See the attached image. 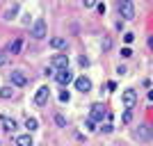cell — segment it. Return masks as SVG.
I'll return each instance as SVG.
<instances>
[{
    "label": "cell",
    "instance_id": "6da1fadb",
    "mask_svg": "<svg viewBox=\"0 0 153 146\" xmlns=\"http://www.w3.org/2000/svg\"><path fill=\"white\" fill-rule=\"evenodd\" d=\"M105 116H108L105 105H103V103H94V105H91V110H89V119H91V121H103Z\"/></svg>",
    "mask_w": 153,
    "mask_h": 146
},
{
    "label": "cell",
    "instance_id": "7a4b0ae2",
    "mask_svg": "<svg viewBox=\"0 0 153 146\" xmlns=\"http://www.w3.org/2000/svg\"><path fill=\"white\" fill-rule=\"evenodd\" d=\"M46 32H48V27H46V21H34V25H32V39H46Z\"/></svg>",
    "mask_w": 153,
    "mask_h": 146
},
{
    "label": "cell",
    "instance_id": "3957f363",
    "mask_svg": "<svg viewBox=\"0 0 153 146\" xmlns=\"http://www.w3.org/2000/svg\"><path fill=\"white\" fill-rule=\"evenodd\" d=\"M119 14L123 21H130L135 16V5L133 2H119Z\"/></svg>",
    "mask_w": 153,
    "mask_h": 146
},
{
    "label": "cell",
    "instance_id": "277c9868",
    "mask_svg": "<svg viewBox=\"0 0 153 146\" xmlns=\"http://www.w3.org/2000/svg\"><path fill=\"white\" fill-rule=\"evenodd\" d=\"M135 103H137V91H135V89H126V91H123V107L133 110Z\"/></svg>",
    "mask_w": 153,
    "mask_h": 146
},
{
    "label": "cell",
    "instance_id": "5b68a950",
    "mask_svg": "<svg viewBox=\"0 0 153 146\" xmlns=\"http://www.w3.org/2000/svg\"><path fill=\"white\" fill-rule=\"evenodd\" d=\"M51 66H53V69H57V71L69 69V57H66V55H55V57L51 59Z\"/></svg>",
    "mask_w": 153,
    "mask_h": 146
},
{
    "label": "cell",
    "instance_id": "8992f818",
    "mask_svg": "<svg viewBox=\"0 0 153 146\" xmlns=\"http://www.w3.org/2000/svg\"><path fill=\"white\" fill-rule=\"evenodd\" d=\"M76 89H78V91H82V94H87V91L91 89V80L87 76H78L76 78Z\"/></svg>",
    "mask_w": 153,
    "mask_h": 146
},
{
    "label": "cell",
    "instance_id": "52a82bcc",
    "mask_svg": "<svg viewBox=\"0 0 153 146\" xmlns=\"http://www.w3.org/2000/svg\"><path fill=\"white\" fill-rule=\"evenodd\" d=\"M48 94H51V91H48V87H39V89H37V94H34V103H37V105H46V101H48Z\"/></svg>",
    "mask_w": 153,
    "mask_h": 146
},
{
    "label": "cell",
    "instance_id": "ba28073f",
    "mask_svg": "<svg viewBox=\"0 0 153 146\" xmlns=\"http://www.w3.org/2000/svg\"><path fill=\"white\" fill-rule=\"evenodd\" d=\"M55 78H57L59 84H69L71 80H73V73H71L69 69H62V71H57V76H55Z\"/></svg>",
    "mask_w": 153,
    "mask_h": 146
},
{
    "label": "cell",
    "instance_id": "9c48e42d",
    "mask_svg": "<svg viewBox=\"0 0 153 146\" xmlns=\"http://www.w3.org/2000/svg\"><path fill=\"white\" fill-rule=\"evenodd\" d=\"M0 123H2V128H5L7 133H14V130H16V121L9 119L7 114H0Z\"/></svg>",
    "mask_w": 153,
    "mask_h": 146
},
{
    "label": "cell",
    "instance_id": "30bf717a",
    "mask_svg": "<svg viewBox=\"0 0 153 146\" xmlns=\"http://www.w3.org/2000/svg\"><path fill=\"white\" fill-rule=\"evenodd\" d=\"M12 82L16 84V87H25V84H27V78L23 76L21 71H14V73H12Z\"/></svg>",
    "mask_w": 153,
    "mask_h": 146
},
{
    "label": "cell",
    "instance_id": "8fae6325",
    "mask_svg": "<svg viewBox=\"0 0 153 146\" xmlns=\"http://www.w3.org/2000/svg\"><path fill=\"white\" fill-rule=\"evenodd\" d=\"M151 137H153V133H151V128H149V126H140V128H137V139L149 142Z\"/></svg>",
    "mask_w": 153,
    "mask_h": 146
},
{
    "label": "cell",
    "instance_id": "7c38bea8",
    "mask_svg": "<svg viewBox=\"0 0 153 146\" xmlns=\"http://www.w3.org/2000/svg\"><path fill=\"white\" fill-rule=\"evenodd\" d=\"M16 146H32V137L30 135H19L16 137Z\"/></svg>",
    "mask_w": 153,
    "mask_h": 146
},
{
    "label": "cell",
    "instance_id": "4fadbf2b",
    "mask_svg": "<svg viewBox=\"0 0 153 146\" xmlns=\"http://www.w3.org/2000/svg\"><path fill=\"white\" fill-rule=\"evenodd\" d=\"M21 46H23V41H21V39H14L12 44H9V53H12V55H19V53H21Z\"/></svg>",
    "mask_w": 153,
    "mask_h": 146
},
{
    "label": "cell",
    "instance_id": "5bb4252c",
    "mask_svg": "<svg viewBox=\"0 0 153 146\" xmlns=\"http://www.w3.org/2000/svg\"><path fill=\"white\" fill-rule=\"evenodd\" d=\"M51 46L53 48H64V46H66V39H62V37H55V39H51Z\"/></svg>",
    "mask_w": 153,
    "mask_h": 146
},
{
    "label": "cell",
    "instance_id": "9a60e30c",
    "mask_svg": "<svg viewBox=\"0 0 153 146\" xmlns=\"http://www.w3.org/2000/svg\"><path fill=\"white\" fill-rule=\"evenodd\" d=\"M25 128H27V130H37V128H39V121L30 116V119H25Z\"/></svg>",
    "mask_w": 153,
    "mask_h": 146
},
{
    "label": "cell",
    "instance_id": "2e32d148",
    "mask_svg": "<svg viewBox=\"0 0 153 146\" xmlns=\"http://www.w3.org/2000/svg\"><path fill=\"white\" fill-rule=\"evenodd\" d=\"M0 96H2V98H12V96H14V89L12 87H2V89H0Z\"/></svg>",
    "mask_w": 153,
    "mask_h": 146
},
{
    "label": "cell",
    "instance_id": "e0dca14e",
    "mask_svg": "<svg viewBox=\"0 0 153 146\" xmlns=\"http://www.w3.org/2000/svg\"><path fill=\"white\" fill-rule=\"evenodd\" d=\"M55 123H57L59 128H64V126H66V119H64L62 114H55Z\"/></svg>",
    "mask_w": 153,
    "mask_h": 146
},
{
    "label": "cell",
    "instance_id": "ac0fdd59",
    "mask_svg": "<svg viewBox=\"0 0 153 146\" xmlns=\"http://www.w3.org/2000/svg\"><path fill=\"white\" fill-rule=\"evenodd\" d=\"M135 41V34L133 32H126V34H123V44H133Z\"/></svg>",
    "mask_w": 153,
    "mask_h": 146
},
{
    "label": "cell",
    "instance_id": "d6986e66",
    "mask_svg": "<svg viewBox=\"0 0 153 146\" xmlns=\"http://www.w3.org/2000/svg\"><path fill=\"white\" fill-rule=\"evenodd\" d=\"M130 119H133V114H130V110H126L123 116H121V121H123V123H130Z\"/></svg>",
    "mask_w": 153,
    "mask_h": 146
},
{
    "label": "cell",
    "instance_id": "ffe728a7",
    "mask_svg": "<svg viewBox=\"0 0 153 146\" xmlns=\"http://www.w3.org/2000/svg\"><path fill=\"white\" fill-rule=\"evenodd\" d=\"M59 101H62V103L69 101V91H66V89H62V91H59Z\"/></svg>",
    "mask_w": 153,
    "mask_h": 146
},
{
    "label": "cell",
    "instance_id": "44dd1931",
    "mask_svg": "<svg viewBox=\"0 0 153 146\" xmlns=\"http://www.w3.org/2000/svg\"><path fill=\"white\" fill-rule=\"evenodd\" d=\"M130 55H133V50H130V48H123V50H121V57H130Z\"/></svg>",
    "mask_w": 153,
    "mask_h": 146
},
{
    "label": "cell",
    "instance_id": "7402d4cb",
    "mask_svg": "<svg viewBox=\"0 0 153 146\" xmlns=\"http://www.w3.org/2000/svg\"><path fill=\"white\" fill-rule=\"evenodd\" d=\"M101 130H103V133H112V126H110V123H103Z\"/></svg>",
    "mask_w": 153,
    "mask_h": 146
},
{
    "label": "cell",
    "instance_id": "603a6c76",
    "mask_svg": "<svg viewBox=\"0 0 153 146\" xmlns=\"http://www.w3.org/2000/svg\"><path fill=\"white\" fill-rule=\"evenodd\" d=\"M7 59H5V55H2V53H0V66H2V64H5Z\"/></svg>",
    "mask_w": 153,
    "mask_h": 146
},
{
    "label": "cell",
    "instance_id": "cb8c5ba5",
    "mask_svg": "<svg viewBox=\"0 0 153 146\" xmlns=\"http://www.w3.org/2000/svg\"><path fill=\"white\" fill-rule=\"evenodd\" d=\"M149 48L153 50V37H149Z\"/></svg>",
    "mask_w": 153,
    "mask_h": 146
}]
</instances>
